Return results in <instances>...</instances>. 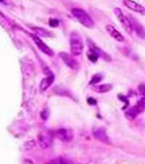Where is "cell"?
Wrapping results in <instances>:
<instances>
[{
  "label": "cell",
  "mask_w": 145,
  "mask_h": 164,
  "mask_svg": "<svg viewBox=\"0 0 145 164\" xmlns=\"http://www.w3.org/2000/svg\"><path fill=\"white\" fill-rule=\"evenodd\" d=\"M103 80V75L101 74H96L92 75L90 81H89V85H97L98 82Z\"/></svg>",
  "instance_id": "cell-18"
},
{
  "label": "cell",
  "mask_w": 145,
  "mask_h": 164,
  "mask_svg": "<svg viewBox=\"0 0 145 164\" xmlns=\"http://www.w3.org/2000/svg\"><path fill=\"white\" fill-rule=\"evenodd\" d=\"M23 164H34L31 159H24L23 161Z\"/></svg>",
  "instance_id": "cell-24"
},
{
  "label": "cell",
  "mask_w": 145,
  "mask_h": 164,
  "mask_svg": "<svg viewBox=\"0 0 145 164\" xmlns=\"http://www.w3.org/2000/svg\"><path fill=\"white\" fill-rule=\"evenodd\" d=\"M54 80H55V76L52 73L48 74L47 77H45V79H43L41 81L40 86H39L41 91H45L47 90L49 87L52 85V83L54 82Z\"/></svg>",
  "instance_id": "cell-14"
},
{
  "label": "cell",
  "mask_w": 145,
  "mask_h": 164,
  "mask_svg": "<svg viewBox=\"0 0 145 164\" xmlns=\"http://www.w3.org/2000/svg\"><path fill=\"white\" fill-rule=\"evenodd\" d=\"M86 43H87V45H88V48L90 51H92V52L96 53L99 58H103L105 61H107V62H111L112 59L110 58V56H109L108 54H107V53H106L105 51H103L101 48H99L98 46H97L96 44H95L94 42H92V40H87V42H86Z\"/></svg>",
  "instance_id": "cell-6"
},
{
  "label": "cell",
  "mask_w": 145,
  "mask_h": 164,
  "mask_svg": "<svg viewBox=\"0 0 145 164\" xmlns=\"http://www.w3.org/2000/svg\"><path fill=\"white\" fill-rule=\"evenodd\" d=\"M41 116H42V118H43L44 120H46V119L48 118V114H47V111H46V110H45L43 113H41Z\"/></svg>",
  "instance_id": "cell-23"
},
{
  "label": "cell",
  "mask_w": 145,
  "mask_h": 164,
  "mask_svg": "<svg viewBox=\"0 0 145 164\" xmlns=\"http://www.w3.org/2000/svg\"><path fill=\"white\" fill-rule=\"evenodd\" d=\"M129 18L130 22L131 23V26H132V29L133 31H135L138 37H140L141 39L143 40H145V28L144 27L143 25L141 24L138 21H137L136 18H134L133 17H128Z\"/></svg>",
  "instance_id": "cell-8"
},
{
  "label": "cell",
  "mask_w": 145,
  "mask_h": 164,
  "mask_svg": "<svg viewBox=\"0 0 145 164\" xmlns=\"http://www.w3.org/2000/svg\"><path fill=\"white\" fill-rule=\"evenodd\" d=\"M145 110V97L137 102V104H135L132 108H131L128 111L126 112V117L129 120L132 121L134 120L137 115L143 111Z\"/></svg>",
  "instance_id": "cell-4"
},
{
  "label": "cell",
  "mask_w": 145,
  "mask_h": 164,
  "mask_svg": "<svg viewBox=\"0 0 145 164\" xmlns=\"http://www.w3.org/2000/svg\"><path fill=\"white\" fill-rule=\"evenodd\" d=\"M45 164H71V162L64 157H57L49 161Z\"/></svg>",
  "instance_id": "cell-16"
},
{
  "label": "cell",
  "mask_w": 145,
  "mask_h": 164,
  "mask_svg": "<svg viewBox=\"0 0 145 164\" xmlns=\"http://www.w3.org/2000/svg\"><path fill=\"white\" fill-rule=\"evenodd\" d=\"M59 56L61 59L63 61L66 65L67 66L72 70H79L80 68V63L78 61L73 58V56L71 54H68L67 52H60Z\"/></svg>",
  "instance_id": "cell-5"
},
{
  "label": "cell",
  "mask_w": 145,
  "mask_h": 164,
  "mask_svg": "<svg viewBox=\"0 0 145 164\" xmlns=\"http://www.w3.org/2000/svg\"><path fill=\"white\" fill-rule=\"evenodd\" d=\"M49 25L51 27H57L58 25H59V21L57 19H50L49 21Z\"/></svg>",
  "instance_id": "cell-20"
},
{
  "label": "cell",
  "mask_w": 145,
  "mask_h": 164,
  "mask_svg": "<svg viewBox=\"0 0 145 164\" xmlns=\"http://www.w3.org/2000/svg\"><path fill=\"white\" fill-rule=\"evenodd\" d=\"M55 135L57 139L63 141V142H69L72 140L73 138V133L72 130L70 129H66V128H61L58 129L56 132Z\"/></svg>",
  "instance_id": "cell-11"
},
{
  "label": "cell",
  "mask_w": 145,
  "mask_h": 164,
  "mask_svg": "<svg viewBox=\"0 0 145 164\" xmlns=\"http://www.w3.org/2000/svg\"><path fill=\"white\" fill-rule=\"evenodd\" d=\"M87 56H88V58L92 62V63H96L97 61V59L99 58V57L97 56L96 53H94V52H92V51H90L89 50V52L87 53Z\"/></svg>",
  "instance_id": "cell-19"
},
{
  "label": "cell",
  "mask_w": 145,
  "mask_h": 164,
  "mask_svg": "<svg viewBox=\"0 0 145 164\" xmlns=\"http://www.w3.org/2000/svg\"><path fill=\"white\" fill-rule=\"evenodd\" d=\"M92 134H93V136H94V138L96 140H99L101 142H103V143H107V144L109 143L108 137L107 135V132H106V130L104 128H103V127H95L92 130Z\"/></svg>",
  "instance_id": "cell-12"
},
{
  "label": "cell",
  "mask_w": 145,
  "mask_h": 164,
  "mask_svg": "<svg viewBox=\"0 0 145 164\" xmlns=\"http://www.w3.org/2000/svg\"><path fill=\"white\" fill-rule=\"evenodd\" d=\"M32 30L37 33V36H42V37H50V33L41 27H33Z\"/></svg>",
  "instance_id": "cell-17"
},
{
  "label": "cell",
  "mask_w": 145,
  "mask_h": 164,
  "mask_svg": "<svg viewBox=\"0 0 145 164\" xmlns=\"http://www.w3.org/2000/svg\"><path fill=\"white\" fill-rule=\"evenodd\" d=\"M138 91L140 94L142 95H144L145 94V85L144 84H141L139 86H138Z\"/></svg>",
  "instance_id": "cell-21"
},
{
  "label": "cell",
  "mask_w": 145,
  "mask_h": 164,
  "mask_svg": "<svg viewBox=\"0 0 145 164\" xmlns=\"http://www.w3.org/2000/svg\"><path fill=\"white\" fill-rule=\"evenodd\" d=\"M88 104H91V105H95V104H97V101L94 99L90 98V99H88Z\"/></svg>",
  "instance_id": "cell-22"
},
{
  "label": "cell",
  "mask_w": 145,
  "mask_h": 164,
  "mask_svg": "<svg viewBox=\"0 0 145 164\" xmlns=\"http://www.w3.org/2000/svg\"><path fill=\"white\" fill-rule=\"evenodd\" d=\"M4 1V0H0V2H2V3H3Z\"/></svg>",
  "instance_id": "cell-25"
},
{
  "label": "cell",
  "mask_w": 145,
  "mask_h": 164,
  "mask_svg": "<svg viewBox=\"0 0 145 164\" xmlns=\"http://www.w3.org/2000/svg\"><path fill=\"white\" fill-rule=\"evenodd\" d=\"M106 30H107V32L108 33V34L113 38V40H115L116 41H118V42H123V41L125 40L124 36L113 27V25H106Z\"/></svg>",
  "instance_id": "cell-13"
},
{
  "label": "cell",
  "mask_w": 145,
  "mask_h": 164,
  "mask_svg": "<svg viewBox=\"0 0 145 164\" xmlns=\"http://www.w3.org/2000/svg\"><path fill=\"white\" fill-rule=\"evenodd\" d=\"M122 4L131 10L145 16V7H144L143 5H141L140 4H138L137 2H135L133 0H123Z\"/></svg>",
  "instance_id": "cell-7"
},
{
  "label": "cell",
  "mask_w": 145,
  "mask_h": 164,
  "mask_svg": "<svg viewBox=\"0 0 145 164\" xmlns=\"http://www.w3.org/2000/svg\"><path fill=\"white\" fill-rule=\"evenodd\" d=\"M32 40L34 41V43L37 45L38 48L42 52H44L45 55L50 56V57H53V56H54V51L50 49L45 43H44L43 41L41 40L39 36H37V35H32Z\"/></svg>",
  "instance_id": "cell-10"
},
{
  "label": "cell",
  "mask_w": 145,
  "mask_h": 164,
  "mask_svg": "<svg viewBox=\"0 0 145 164\" xmlns=\"http://www.w3.org/2000/svg\"><path fill=\"white\" fill-rule=\"evenodd\" d=\"M70 44V51L72 56L79 57L83 53L84 50V44L80 34L77 32H72L70 34L69 39Z\"/></svg>",
  "instance_id": "cell-2"
},
{
  "label": "cell",
  "mask_w": 145,
  "mask_h": 164,
  "mask_svg": "<svg viewBox=\"0 0 145 164\" xmlns=\"http://www.w3.org/2000/svg\"><path fill=\"white\" fill-rule=\"evenodd\" d=\"M72 17H74L80 24L87 28H92L95 26L93 19L89 16V14L84 9L80 8H72L71 9Z\"/></svg>",
  "instance_id": "cell-1"
},
{
  "label": "cell",
  "mask_w": 145,
  "mask_h": 164,
  "mask_svg": "<svg viewBox=\"0 0 145 164\" xmlns=\"http://www.w3.org/2000/svg\"><path fill=\"white\" fill-rule=\"evenodd\" d=\"M91 89L97 93H105V92L110 91L113 89V85L111 84H103V85H99V86L95 85V86H92Z\"/></svg>",
  "instance_id": "cell-15"
},
{
  "label": "cell",
  "mask_w": 145,
  "mask_h": 164,
  "mask_svg": "<svg viewBox=\"0 0 145 164\" xmlns=\"http://www.w3.org/2000/svg\"><path fill=\"white\" fill-rule=\"evenodd\" d=\"M39 144L43 149H48L53 143V137L50 133L49 132H42L38 137Z\"/></svg>",
  "instance_id": "cell-9"
},
{
  "label": "cell",
  "mask_w": 145,
  "mask_h": 164,
  "mask_svg": "<svg viewBox=\"0 0 145 164\" xmlns=\"http://www.w3.org/2000/svg\"><path fill=\"white\" fill-rule=\"evenodd\" d=\"M113 12H114L115 17H117V19L119 20L121 26L124 27L125 31L129 35H131L132 32H133V29H132V26H131V23L130 22L129 18L123 13V11L120 8H114L113 9Z\"/></svg>",
  "instance_id": "cell-3"
}]
</instances>
